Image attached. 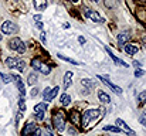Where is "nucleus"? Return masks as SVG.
Masks as SVG:
<instances>
[{
    "mask_svg": "<svg viewBox=\"0 0 146 136\" xmlns=\"http://www.w3.org/2000/svg\"><path fill=\"white\" fill-rule=\"evenodd\" d=\"M65 122H67V118H65V112L62 109H58L55 111V113L52 115V126L55 128V131L58 133H62L65 131Z\"/></svg>",
    "mask_w": 146,
    "mask_h": 136,
    "instance_id": "f257e3e1",
    "label": "nucleus"
},
{
    "mask_svg": "<svg viewBox=\"0 0 146 136\" xmlns=\"http://www.w3.org/2000/svg\"><path fill=\"white\" fill-rule=\"evenodd\" d=\"M98 113H99L98 109H87L84 113H81V125H82V128L87 129V125H90L91 121L97 119Z\"/></svg>",
    "mask_w": 146,
    "mask_h": 136,
    "instance_id": "f03ea898",
    "label": "nucleus"
},
{
    "mask_svg": "<svg viewBox=\"0 0 146 136\" xmlns=\"http://www.w3.org/2000/svg\"><path fill=\"white\" fill-rule=\"evenodd\" d=\"M9 47H10V50H13V51H16V52H19V54H23V52L26 51V45H24V43H23L19 37L11 38V40L9 41Z\"/></svg>",
    "mask_w": 146,
    "mask_h": 136,
    "instance_id": "7ed1b4c3",
    "label": "nucleus"
},
{
    "mask_svg": "<svg viewBox=\"0 0 146 136\" xmlns=\"http://www.w3.org/2000/svg\"><path fill=\"white\" fill-rule=\"evenodd\" d=\"M84 16L87 17V19H90V20H92L94 23H104L105 20L101 17V14L95 11V10H92V9H85L84 10Z\"/></svg>",
    "mask_w": 146,
    "mask_h": 136,
    "instance_id": "20e7f679",
    "label": "nucleus"
},
{
    "mask_svg": "<svg viewBox=\"0 0 146 136\" xmlns=\"http://www.w3.org/2000/svg\"><path fill=\"white\" fill-rule=\"evenodd\" d=\"M17 30H19V27L16 26V23H13L10 20H7L1 24V33L3 34H14V33H17Z\"/></svg>",
    "mask_w": 146,
    "mask_h": 136,
    "instance_id": "39448f33",
    "label": "nucleus"
},
{
    "mask_svg": "<svg viewBox=\"0 0 146 136\" xmlns=\"http://www.w3.org/2000/svg\"><path fill=\"white\" fill-rule=\"evenodd\" d=\"M98 80H101V81H102L105 85H108V87L113 91L116 95H121V94H122V88H119V87L113 85V84L109 81V77H108V75H98Z\"/></svg>",
    "mask_w": 146,
    "mask_h": 136,
    "instance_id": "423d86ee",
    "label": "nucleus"
},
{
    "mask_svg": "<svg viewBox=\"0 0 146 136\" xmlns=\"http://www.w3.org/2000/svg\"><path fill=\"white\" fill-rule=\"evenodd\" d=\"M115 123L118 125V128L121 129V132H125L128 136H136V133H135V132H133L128 125H126V122H125V121H122L121 118H118V119L115 121Z\"/></svg>",
    "mask_w": 146,
    "mask_h": 136,
    "instance_id": "0eeeda50",
    "label": "nucleus"
},
{
    "mask_svg": "<svg viewBox=\"0 0 146 136\" xmlns=\"http://www.w3.org/2000/svg\"><path fill=\"white\" fill-rule=\"evenodd\" d=\"M37 129V125L34 122H27L21 131V136H31V133Z\"/></svg>",
    "mask_w": 146,
    "mask_h": 136,
    "instance_id": "6e6552de",
    "label": "nucleus"
},
{
    "mask_svg": "<svg viewBox=\"0 0 146 136\" xmlns=\"http://www.w3.org/2000/svg\"><path fill=\"white\" fill-rule=\"evenodd\" d=\"M11 77H13V80L16 81V85H17V90L20 92V96H24V95H26V88H24V84H23L20 75H11Z\"/></svg>",
    "mask_w": 146,
    "mask_h": 136,
    "instance_id": "1a4fd4ad",
    "label": "nucleus"
},
{
    "mask_svg": "<svg viewBox=\"0 0 146 136\" xmlns=\"http://www.w3.org/2000/svg\"><path fill=\"white\" fill-rule=\"evenodd\" d=\"M131 38V33L129 31H122L119 36H118V45H125Z\"/></svg>",
    "mask_w": 146,
    "mask_h": 136,
    "instance_id": "9d476101",
    "label": "nucleus"
},
{
    "mask_svg": "<svg viewBox=\"0 0 146 136\" xmlns=\"http://www.w3.org/2000/svg\"><path fill=\"white\" fill-rule=\"evenodd\" d=\"M105 50L108 51V54H109V57L112 58V61H113V62H115L116 65H122V67H125V68H128V67H129V65H128L126 62H123L122 60H119L118 57H115V55H113V52H112V51L109 50V47H105Z\"/></svg>",
    "mask_w": 146,
    "mask_h": 136,
    "instance_id": "9b49d317",
    "label": "nucleus"
},
{
    "mask_svg": "<svg viewBox=\"0 0 146 136\" xmlns=\"http://www.w3.org/2000/svg\"><path fill=\"white\" fill-rule=\"evenodd\" d=\"M72 84V72L71 71H67L64 74V90H68Z\"/></svg>",
    "mask_w": 146,
    "mask_h": 136,
    "instance_id": "f8f14e48",
    "label": "nucleus"
},
{
    "mask_svg": "<svg viewBox=\"0 0 146 136\" xmlns=\"http://www.w3.org/2000/svg\"><path fill=\"white\" fill-rule=\"evenodd\" d=\"M70 119H71V122H72L74 125H81V115H80L78 111L74 109V111L70 113Z\"/></svg>",
    "mask_w": 146,
    "mask_h": 136,
    "instance_id": "ddd939ff",
    "label": "nucleus"
},
{
    "mask_svg": "<svg viewBox=\"0 0 146 136\" xmlns=\"http://www.w3.org/2000/svg\"><path fill=\"white\" fill-rule=\"evenodd\" d=\"M125 51H126V54H129V55H135L138 51H139V47L136 44H125Z\"/></svg>",
    "mask_w": 146,
    "mask_h": 136,
    "instance_id": "4468645a",
    "label": "nucleus"
},
{
    "mask_svg": "<svg viewBox=\"0 0 146 136\" xmlns=\"http://www.w3.org/2000/svg\"><path fill=\"white\" fill-rule=\"evenodd\" d=\"M58 91H60V87H54L52 90L50 91V94L47 96H44L43 99H44V102H51L55 96H57V94H58Z\"/></svg>",
    "mask_w": 146,
    "mask_h": 136,
    "instance_id": "2eb2a0df",
    "label": "nucleus"
},
{
    "mask_svg": "<svg viewBox=\"0 0 146 136\" xmlns=\"http://www.w3.org/2000/svg\"><path fill=\"white\" fill-rule=\"evenodd\" d=\"M98 99H99L102 103H109V102H111V98H109V95H108L106 92L101 91V90H98Z\"/></svg>",
    "mask_w": 146,
    "mask_h": 136,
    "instance_id": "dca6fc26",
    "label": "nucleus"
},
{
    "mask_svg": "<svg viewBox=\"0 0 146 136\" xmlns=\"http://www.w3.org/2000/svg\"><path fill=\"white\" fill-rule=\"evenodd\" d=\"M34 7L38 11H43L47 7V0H34Z\"/></svg>",
    "mask_w": 146,
    "mask_h": 136,
    "instance_id": "f3484780",
    "label": "nucleus"
},
{
    "mask_svg": "<svg viewBox=\"0 0 146 136\" xmlns=\"http://www.w3.org/2000/svg\"><path fill=\"white\" fill-rule=\"evenodd\" d=\"M6 65H7V68H14L16 65H17V62H19V58H16V57H9V58H6Z\"/></svg>",
    "mask_w": 146,
    "mask_h": 136,
    "instance_id": "a211bd4d",
    "label": "nucleus"
},
{
    "mask_svg": "<svg viewBox=\"0 0 146 136\" xmlns=\"http://www.w3.org/2000/svg\"><path fill=\"white\" fill-rule=\"evenodd\" d=\"M27 84L29 85H36L37 84V74L36 72H30L27 75Z\"/></svg>",
    "mask_w": 146,
    "mask_h": 136,
    "instance_id": "6ab92c4d",
    "label": "nucleus"
},
{
    "mask_svg": "<svg viewBox=\"0 0 146 136\" xmlns=\"http://www.w3.org/2000/svg\"><path fill=\"white\" fill-rule=\"evenodd\" d=\"M34 111H36V113H46V111H47V103H37L36 106H34Z\"/></svg>",
    "mask_w": 146,
    "mask_h": 136,
    "instance_id": "aec40b11",
    "label": "nucleus"
},
{
    "mask_svg": "<svg viewBox=\"0 0 146 136\" xmlns=\"http://www.w3.org/2000/svg\"><path fill=\"white\" fill-rule=\"evenodd\" d=\"M60 102H61V105L67 106V105L71 102V96H70L68 94H62V95L60 96Z\"/></svg>",
    "mask_w": 146,
    "mask_h": 136,
    "instance_id": "412c9836",
    "label": "nucleus"
},
{
    "mask_svg": "<svg viewBox=\"0 0 146 136\" xmlns=\"http://www.w3.org/2000/svg\"><path fill=\"white\" fill-rule=\"evenodd\" d=\"M81 84L84 85V87H87V91L92 90L94 88V81H91V80H88V78H85V80H81Z\"/></svg>",
    "mask_w": 146,
    "mask_h": 136,
    "instance_id": "4be33fe9",
    "label": "nucleus"
},
{
    "mask_svg": "<svg viewBox=\"0 0 146 136\" xmlns=\"http://www.w3.org/2000/svg\"><path fill=\"white\" fill-rule=\"evenodd\" d=\"M0 80L4 82V84H10L13 81V77L9 75V74H4V72H0Z\"/></svg>",
    "mask_w": 146,
    "mask_h": 136,
    "instance_id": "5701e85b",
    "label": "nucleus"
},
{
    "mask_svg": "<svg viewBox=\"0 0 146 136\" xmlns=\"http://www.w3.org/2000/svg\"><path fill=\"white\" fill-rule=\"evenodd\" d=\"M38 71H40L41 74H44V75H48L50 72H51V68H50V65L44 64V62H41V67H40Z\"/></svg>",
    "mask_w": 146,
    "mask_h": 136,
    "instance_id": "b1692460",
    "label": "nucleus"
},
{
    "mask_svg": "<svg viewBox=\"0 0 146 136\" xmlns=\"http://www.w3.org/2000/svg\"><path fill=\"white\" fill-rule=\"evenodd\" d=\"M57 57H58V58H61V60H64V61H67V62H70V64H74V65H80V62H77L75 60H71L70 57H65V55H62V54H57Z\"/></svg>",
    "mask_w": 146,
    "mask_h": 136,
    "instance_id": "393cba45",
    "label": "nucleus"
},
{
    "mask_svg": "<svg viewBox=\"0 0 146 136\" xmlns=\"http://www.w3.org/2000/svg\"><path fill=\"white\" fill-rule=\"evenodd\" d=\"M104 131H108V132H115V133H119L121 129L118 126H112V125H108V126H104Z\"/></svg>",
    "mask_w": 146,
    "mask_h": 136,
    "instance_id": "a878e982",
    "label": "nucleus"
},
{
    "mask_svg": "<svg viewBox=\"0 0 146 136\" xmlns=\"http://www.w3.org/2000/svg\"><path fill=\"white\" fill-rule=\"evenodd\" d=\"M16 70H19L20 72H23L24 71V68H26V62L23 61V60H19V62H17V65L14 67Z\"/></svg>",
    "mask_w": 146,
    "mask_h": 136,
    "instance_id": "bb28decb",
    "label": "nucleus"
},
{
    "mask_svg": "<svg viewBox=\"0 0 146 136\" xmlns=\"http://www.w3.org/2000/svg\"><path fill=\"white\" fill-rule=\"evenodd\" d=\"M19 108H20L21 112L26 111V101H24V96H20V98H19Z\"/></svg>",
    "mask_w": 146,
    "mask_h": 136,
    "instance_id": "cd10ccee",
    "label": "nucleus"
},
{
    "mask_svg": "<svg viewBox=\"0 0 146 136\" xmlns=\"http://www.w3.org/2000/svg\"><path fill=\"white\" fill-rule=\"evenodd\" d=\"M138 102H139V103H145L146 102V91H142V92L138 95Z\"/></svg>",
    "mask_w": 146,
    "mask_h": 136,
    "instance_id": "c85d7f7f",
    "label": "nucleus"
},
{
    "mask_svg": "<svg viewBox=\"0 0 146 136\" xmlns=\"http://www.w3.org/2000/svg\"><path fill=\"white\" fill-rule=\"evenodd\" d=\"M116 4H118V0H105V6H106V7H109V9L115 7Z\"/></svg>",
    "mask_w": 146,
    "mask_h": 136,
    "instance_id": "c756f323",
    "label": "nucleus"
},
{
    "mask_svg": "<svg viewBox=\"0 0 146 136\" xmlns=\"http://www.w3.org/2000/svg\"><path fill=\"white\" fill-rule=\"evenodd\" d=\"M143 74H145V71H143L142 68H139V70H136V71H135V77H136V78H139V77H142Z\"/></svg>",
    "mask_w": 146,
    "mask_h": 136,
    "instance_id": "7c9ffc66",
    "label": "nucleus"
},
{
    "mask_svg": "<svg viewBox=\"0 0 146 136\" xmlns=\"http://www.w3.org/2000/svg\"><path fill=\"white\" fill-rule=\"evenodd\" d=\"M37 95H38V90H37V88H33L31 92H30V96H31V98H34V96H37Z\"/></svg>",
    "mask_w": 146,
    "mask_h": 136,
    "instance_id": "2f4dec72",
    "label": "nucleus"
},
{
    "mask_svg": "<svg viewBox=\"0 0 146 136\" xmlns=\"http://www.w3.org/2000/svg\"><path fill=\"white\" fill-rule=\"evenodd\" d=\"M31 136H41V129H38V128H37V129L31 133Z\"/></svg>",
    "mask_w": 146,
    "mask_h": 136,
    "instance_id": "473e14b6",
    "label": "nucleus"
},
{
    "mask_svg": "<svg viewBox=\"0 0 146 136\" xmlns=\"http://www.w3.org/2000/svg\"><path fill=\"white\" fill-rule=\"evenodd\" d=\"M139 122H141V123H142V122H146V109L143 111V113H142V116H141Z\"/></svg>",
    "mask_w": 146,
    "mask_h": 136,
    "instance_id": "72a5a7b5",
    "label": "nucleus"
},
{
    "mask_svg": "<svg viewBox=\"0 0 146 136\" xmlns=\"http://www.w3.org/2000/svg\"><path fill=\"white\" fill-rule=\"evenodd\" d=\"M46 136H54V133H52V131H51V128H50V126H47V131H46Z\"/></svg>",
    "mask_w": 146,
    "mask_h": 136,
    "instance_id": "f704fd0d",
    "label": "nucleus"
},
{
    "mask_svg": "<svg viewBox=\"0 0 146 136\" xmlns=\"http://www.w3.org/2000/svg\"><path fill=\"white\" fill-rule=\"evenodd\" d=\"M132 65H133V67H136V68H142V64H141L139 61H133V62H132Z\"/></svg>",
    "mask_w": 146,
    "mask_h": 136,
    "instance_id": "c9c22d12",
    "label": "nucleus"
},
{
    "mask_svg": "<svg viewBox=\"0 0 146 136\" xmlns=\"http://www.w3.org/2000/svg\"><path fill=\"white\" fill-rule=\"evenodd\" d=\"M20 119H21V113H20V112H17V115H16V123H17V125H19Z\"/></svg>",
    "mask_w": 146,
    "mask_h": 136,
    "instance_id": "e433bc0d",
    "label": "nucleus"
},
{
    "mask_svg": "<svg viewBox=\"0 0 146 136\" xmlns=\"http://www.w3.org/2000/svg\"><path fill=\"white\" fill-rule=\"evenodd\" d=\"M50 91H51V88H46V90L43 91V98H44V96H47V95H48V94H50Z\"/></svg>",
    "mask_w": 146,
    "mask_h": 136,
    "instance_id": "4c0bfd02",
    "label": "nucleus"
},
{
    "mask_svg": "<svg viewBox=\"0 0 146 136\" xmlns=\"http://www.w3.org/2000/svg\"><path fill=\"white\" fill-rule=\"evenodd\" d=\"M36 27L40 29V30H43V23L41 21H36Z\"/></svg>",
    "mask_w": 146,
    "mask_h": 136,
    "instance_id": "58836bf2",
    "label": "nucleus"
},
{
    "mask_svg": "<svg viewBox=\"0 0 146 136\" xmlns=\"http://www.w3.org/2000/svg\"><path fill=\"white\" fill-rule=\"evenodd\" d=\"M46 33L44 31H41V36H40V38H41V41H43V44H46V36H44Z\"/></svg>",
    "mask_w": 146,
    "mask_h": 136,
    "instance_id": "ea45409f",
    "label": "nucleus"
},
{
    "mask_svg": "<svg viewBox=\"0 0 146 136\" xmlns=\"http://www.w3.org/2000/svg\"><path fill=\"white\" fill-rule=\"evenodd\" d=\"M78 43H80V44H85L87 41H85V38H84V37H81V36H80V37H78Z\"/></svg>",
    "mask_w": 146,
    "mask_h": 136,
    "instance_id": "a19ab883",
    "label": "nucleus"
},
{
    "mask_svg": "<svg viewBox=\"0 0 146 136\" xmlns=\"http://www.w3.org/2000/svg\"><path fill=\"white\" fill-rule=\"evenodd\" d=\"M34 20L36 21H41V14H36L34 16Z\"/></svg>",
    "mask_w": 146,
    "mask_h": 136,
    "instance_id": "79ce46f5",
    "label": "nucleus"
},
{
    "mask_svg": "<svg viewBox=\"0 0 146 136\" xmlns=\"http://www.w3.org/2000/svg\"><path fill=\"white\" fill-rule=\"evenodd\" d=\"M136 3H139V4H146V0H136Z\"/></svg>",
    "mask_w": 146,
    "mask_h": 136,
    "instance_id": "37998d69",
    "label": "nucleus"
},
{
    "mask_svg": "<svg viewBox=\"0 0 146 136\" xmlns=\"http://www.w3.org/2000/svg\"><path fill=\"white\" fill-rule=\"evenodd\" d=\"M70 1H74V3H77V1H78V0H70Z\"/></svg>",
    "mask_w": 146,
    "mask_h": 136,
    "instance_id": "c03bdc74",
    "label": "nucleus"
},
{
    "mask_svg": "<svg viewBox=\"0 0 146 136\" xmlns=\"http://www.w3.org/2000/svg\"><path fill=\"white\" fill-rule=\"evenodd\" d=\"M142 123H143V125H145V128H146V122H142Z\"/></svg>",
    "mask_w": 146,
    "mask_h": 136,
    "instance_id": "a18cd8bd",
    "label": "nucleus"
},
{
    "mask_svg": "<svg viewBox=\"0 0 146 136\" xmlns=\"http://www.w3.org/2000/svg\"><path fill=\"white\" fill-rule=\"evenodd\" d=\"M0 40H1V34H0Z\"/></svg>",
    "mask_w": 146,
    "mask_h": 136,
    "instance_id": "49530a36",
    "label": "nucleus"
},
{
    "mask_svg": "<svg viewBox=\"0 0 146 136\" xmlns=\"http://www.w3.org/2000/svg\"><path fill=\"white\" fill-rule=\"evenodd\" d=\"M94 1H99V0H94Z\"/></svg>",
    "mask_w": 146,
    "mask_h": 136,
    "instance_id": "de8ad7c7",
    "label": "nucleus"
}]
</instances>
